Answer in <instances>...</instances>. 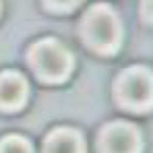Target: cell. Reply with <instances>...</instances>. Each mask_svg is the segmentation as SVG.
<instances>
[{
    "label": "cell",
    "mask_w": 153,
    "mask_h": 153,
    "mask_svg": "<svg viewBox=\"0 0 153 153\" xmlns=\"http://www.w3.org/2000/svg\"><path fill=\"white\" fill-rule=\"evenodd\" d=\"M83 31H85L87 44L102 54L114 52L122 39L120 21H118L116 13L105 4H97L87 13V17L83 21Z\"/></svg>",
    "instance_id": "6da1fadb"
},
{
    "label": "cell",
    "mask_w": 153,
    "mask_h": 153,
    "mask_svg": "<svg viewBox=\"0 0 153 153\" xmlns=\"http://www.w3.org/2000/svg\"><path fill=\"white\" fill-rule=\"evenodd\" d=\"M31 66L44 81L60 83L64 81L71 68H73V56L68 50L56 42V39H44L31 48Z\"/></svg>",
    "instance_id": "7a4b0ae2"
},
{
    "label": "cell",
    "mask_w": 153,
    "mask_h": 153,
    "mask_svg": "<svg viewBox=\"0 0 153 153\" xmlns=\"http://www.w3.org/2000/svg\"><path fill=\"white\" fill-rule=\"evenodd\" d=\"M118 97L126 108L147 110L151 105V73L147 68H130L118 81Z\"/></svg>",
    "instance_id": "3957f363"
},
{
    "label": "cell",
    "mask_w": 153,
    "mask_h": 153,
    "mask_svg": "<svg viewBox=\"0 0 153 153\" xmlns=\"http://www.w3.org/2000/svg\"><path fill=\"white\" fill-rule=\"evenodd\" d=\"M103 153H139L141 151V137L137 128L128 122H114L102 134Z\"/></svg>",
    "instance_id": "277c9868"
},
{
    "label": "cell",
    "mask_w": 153,
    "mask_h": 153,
    "mask_svg": "<svg viewBox=\"0 0 153 153\" xmlns=\"http://www.w3.org/2000/svg\"><path fill=\"white\" fill-rule=\"evenodd\" d=\"M27 83L19 73H0V108L17 110L25 103Z\"/></svg>",
    "instance_id": "5b68a950"
},
{
    "label": "cell",
    "mask_w": 153,
    "mask_h": 153,
    "mask_svg": "<svg viewBox=\"0 0 153 153\" xmlns=\"http://www.w3.org/2000/svg\"><path fill=\"white\" fill-rule=\"evenodd\" d=\"M83 139L71 128L54 130L46 141V153H83Z\"/></svg>",
    "instance_id": "8992f818"
},
{
    "label": "cell",
    "mask_w": 153,
    "mask_h": 153,
    "mask_svg": "<svg viewBox=\"0 0 153 153\" xmlns=\"http://www.w3.org/2000/svg\"><path fill=\"white\" fill-rule=\"evenodd\" d=\"M0 153H33L31 145L21 137H6L0 141Z\"/></svg>",
    "instance_id": "52a82bcc"
},
{
    "label": "cell",
    "mask_w": 153,
    "mask_h": 153,
    "mask_svg": "<svg viewBox=\"0 0 153 153\" xmlns=\"http://www.w3.org/2000/svg\"><path fill=\"white\" fill-rule=\"evenodd\" d=\"M83 0H48L52 8H60V10H66V8H73L76 4H81Z\"/></svg>",
    "instance_id": "ba28073f"
},
{
    "label": "cell",
    "mask_w": 153,
    "mask_h": 153,
    "mask_svg": "<svg viewBox=\"0 0 153 153\" xmlns=\"http://www.w3.org/2000/svg\"><path fill=\"white\" fill-rule=\"evenodd\" d=\"M145 19H151V10H149V0H145Z\"/></svg>",
    "instance_id": "9c48e42d"
}]
</instances>
